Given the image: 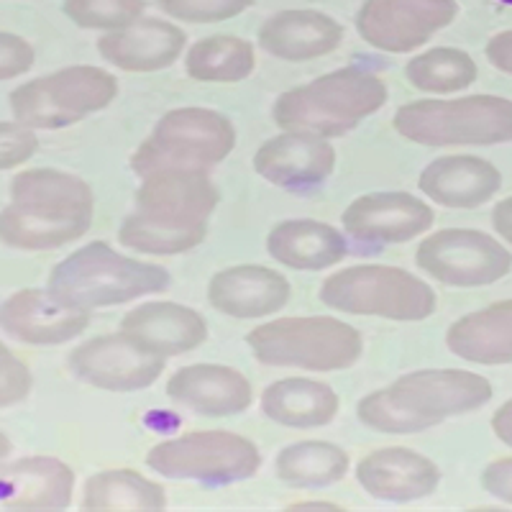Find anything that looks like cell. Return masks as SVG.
Instances as JSON below:
<instances>
[{"mask_svg": "<svg viewBox=\"0 0 512 512\" xmlns=\"http://www.w3.org/2000/svg\"><path fill=\"white\" fill-rule=\"evenodd\" d=\"M303 507H315V502H305ZM318 507H333V505H323V502H318Z\"/></svg>", "mask_w": 512, "mask_h": 512, "instance_id": "ee69618b", "label": "cell"}, {"mask_svg": "<svg viewBox=\"0 0 512 512\" xmlns=\"http://www.w3.org/2000/svg\"><path fill=\"white\" fill-rule=\"evenodd\" d=\"M492 431L505 446L512 448V400H507L495 415H492Z\"/></svg>", "mask_w": 512, "mask_h": 512, "instance_id": "b9f144b4", "label": "cell"}, {"mask_svg": "<svg viewBox=\"0 0 512 512\" xmlns=\"http://www.w3.org/2000/svg\"><path fill=\"white\" fill-rule=\"evenodd\" d=\"M34 47L24 36L0 31V82L21 77L34 67Z\"/></svg>", "mask_w": 512, "mask_h": 512, "instance_id": "74e56055", "label": "cell"}, {"mask_svg": "<svg viewBox=\"0 0 512 512\" xmlns=\"http://www.w3.org/2000/svg\"><path fill=\"white\" fill-rule=\"evenodd\" d=\"M320 300L349 315L425 320L436 313V292L415 274L382 264L341 269L323 282Z\"/></svg>", "mask_w": 512, "mask_h": 512, "instance_id": "9c48e42d", "label": "cell"}, {"mask_svg": "<svg viewBox=\"0 0 512 512\" xmlns=\"http://www.w3.org/2000/svg\"><path fill=\"white\" fill-rule=\"evenodd\" d=\"M336 167V149L323 136L285 131L264 141L254 154L256 175L285 190H305L326 182Z\"/></svg>", "mask_w": 512, "mask_h": 512, "instance_id": "2e32d148", "label": "cell"}, {"mask_svg": "<svg viewBox=\"0 0 512 512\" xmlns=\"http://www.w3.org/2000/svg\"><path fill=\"white\" fill-rule=\"evenodd\" d=\"M267 251L282 267L318 272V269L341 262L349 249H346L344 233L338 228L323 221L295 218V221H282L272 228Z\"/></svg>", "mask_w": 512, "mask_h": 512, "instance_id": "d4e9b609", "label": "cell"}, {"mask_svg": "<svg viewBox=\"0 0 512 512\" xmlns=\"http://www.w3.org/2000/svg\"><path fill=\"white\" fill-rule=\"evenodd\" d=\"M11 451H13V443H11V438H8L6 433L0 431V461H3V459H8V456H11Z\"/></svg>", "mask_w": 512, "mask_h": 512, "instance_id": "7bdbcfd3", "label": "cell"}, {"mask_svg": "<svg viewBox=\"0 0 512 512\" xmlns=\"http://www.w3.org/2000/svg\"><path fill=\"white\" fill-rule=\"evenodd\" d=\"M418 187L446 208H477L495 198L502 172L479 157H441L423 169Z\"/></svg>", "mask_w": 512, "mask_h": 512, "instance_id": "cb8c5ba5", "label": "cell"}, {"mask_svg": "<svg viewBox=\"0 0 512 512\" xmlns=\"http://www.w3.org/2000/svg\"><path fill=\"white\" fill-rule=\"evenodd\" d=\"M236 146V128L223 113L210 108H177L162 116L154 131L141 141L131 157L139 177L159 169L216 167Z\"/></svg>", "mask_w": 512, "mask_h": 512, "instance_id": "52a82bcc", "label": "cell"}, {"mask_svg": "<svg viewBox=\"0 0 512 512\" xmlns=\"http://www.w3.org/2000/svg\"><path fill=\"white\" fill-rule=\"evenodd\" d=\"M118 80L103 67L75 64L18 85L11 93L13 118L29 128H67L116 100Z\"/></svg>", "mask_w": 512, "mask_h": 512, "instance_id": "ba28073f", "label": "cell"}, {"mask_svg": "<svg viewBox=\"0 0 512 512\" xmlns=\"http://www.w3.org/2000/svg\"><path fill=\"white\" fill-rule=\"evenodd\" d=\"M88 323L90 310L64 303L49 290H18L0 303V328L21 344H67Z\"/></svg>", "mask_w": 512, "mask_h": 512, "instance_id": "5bb4252c", "label": "cell"}, {"mask_svg": "<svg viewBox=\"0 0 512 512\" xmlns=\"http://www.w3.org/2000/svg\"><path fill=\"white\" fill-rule=\"evenodd\" d=\"M93 218L62 216L49 210L11 203L0 210V241L11 249L49 251L85 236Z\"/></svg>", "mask_w": 512, "mask_h": 512, "instance_id": "83f0119b", "label": "cell"}, {"mask_svg": "<svg viewBox=\"0 0 512 512\" xmlns=\"http://www.w3.org/2000/svg\"><path fill=\"white\" fill-rule=\"evenodd\" d=\"M167 397L205 418H231L249 410L254 392L249 379L226 364H190L169 377Z\"/></svg>", "mask_w": 512, "mask_h": 512, "instance_id": "ac0fdd59", "label": "cell"}, {"mask_svg": "<svg viewBox=\"0 0 512 512\" xmlns=\"http://www.w3.org/2000/svg\"><path fill=\"white\" fill-rule=\"evenodd\" d=\"M167 505L162 484L131 469H105L82 489L85 510H162Z\"/></svg>", "mask_w": 512, "mask_h": 512, "instance_id": "1f68e13d", "label": "cell"}, {"mask_svg": "<svg viewBox=\"0 0 512 512\" xmlns=\"http://www.w3.org/2000/svg\"><path fill=\"white\" fill-rule=\"evenodd\" d=\"M341 400L323 382L290 377L272 382L262 395V410L274 423L287 428H320L338 415Z\"/></svg>", "mask_w": 512, "mask_h": 512, "instance_id": "4316f807", "label": "cell"}, {"mask_svg": "<svg viewBox=\"0 0 512 512\" xmlns=\"http://www.w3.org/2000/svg\"><path fill=\"white\" fill-rule=\"evenodd\" d=\"M146 466L169 479L231 484L254 477L262 466V454L256 443L244 436L228 431H203L157 443L146 454Z\"/></svg>", "mask_w": 512, "mask_h": 512, "instance_id": "30bf717a", "label": "cell"}, {"mask_svg": "<svg viewBox=\"0 0 512 512\" xmlns=\"http://www.w3.org/2000/svg\"><path fill=\"white\" fill-rule=\"evenodd\" d=\"M482 487L487 495L512 505V456L497 459L482 472Z\"/></svg>", "mask_w": 512, "mask_h": 512, "instance_id": "f35d334b", "label": "cell"}, {"mask_svg": "<svg viewBox=\"0 0 512 512\" xmlns=\"http://www.w3.org/2000/svg\"><path fill=\"white\" fill-rule=\"evenodd\" d=\"M492 400V384L482 374L459 369H423L387 384L359 402L356 418L379 433L408 436L443 420L466 415Z\"/></svg>", "mask_w": 512, "mask_h": 512, "instance_id": "7a4b0ae2", "label": "cell"}, {"mask_svg": "<svg viewBox=\"0 0 512 512\" xmlns=\"http://www.w3.org/2000/svg\"><path fill=\"white\" fill-rule=\"evenodd\" d=\"M162 356L146 351L126 333L98 336L77 346L70 354L72 374L82 382L108 392H139L159 379L164 372Z\"/></svg>", "mask_w": 512, "mask_h": 512, "instance_id": "4fadbf2b", "label": "cell"}, {"mask_svg": "<svg viewBox=\"0 0 512 512\" xmlns=\"http://www.w3.org/2000/svg\"><path fill=\"white\" fill-rule=\"evenodd\" d=\"M254 0H157V8L185 24H221L241 16Z\"/></svg>", "mask_w": 512, "mask_h": 512, "instance_id": "e575fe53", "label": "cell"}, {"mask_svg": "<svg viewBox=\"0 0 512 512\" xmlns=\"http://www.w3.org/2000/svg\"><path fill=\"white\" fill-rule=\"evenodd\" d=\"M487 59L505 75H512V31L495 34L487 44Z\"/></svg>", "mask_w": 512, "mask_h": 512, "instance_id": "ab89813d", "label": "cell"}, {"mask_svg": "<svg viewBox=\"0 0 512 512\" xmlns=\"http://www.w3.org/2000/svg\"><path fill=\"white\" fill-rule=\"evenodd\" d=\"M185 44L187 36L180 26L141 16L123 29L105 31L98 41V52L105 62L123 72H159L180 59Z\"/></svg>", "mask_w": 512, "mask_h": 512, "instance_id": "e0dca14e", "label": "cell"}, {"mask_svg": "<svg viewBox=\"0 0 512 512\" xmlns=\"http://www.w3.org/2000/svg\"><path fill=\"white\" fill-rule=\"evenodd\" d=\"M11 200L62 216L93 218L95 213V198L88 182L59 169L18 172L11 182Z\"/></svg>", "mask_w": 512, "mask_h": 512, "instance_id": "f1b7e54d", "label": "cell"}, {"mask_svg": "<svg viewBox=\"0 0 512 512\" xmlns=\"http://www.w3.org/2000/svg\"><path fill=\"white\" fill-rule=\"evenodd\" d=\"M387 98L390 93L382 77L359 67H344L282 93L274 103L272 118L285 131L331 139L354 131Z\"/></svg>", "mask_w": 512, "mask_h": 512, "instance_id": "3957f363", "label": "cell"}, {"mask_svg": "<svg viewBox=\"0 0 512 512\" xmlns=\"http://www.w3.org/2000/svg\"><path fill=\"white\" fill-rule=\"evenodd\" d=\"M456 16V0H364L356 13V31L379 52L405 54L454 24Z\"/></svg>", "mask_w": 512, "mask_h": 512, "instance_id": "7c38bea8", "label": "cell"}, {"mask_svg": "<svg viewBox=\"0 0 512 512\" xmlns=\"http://www.w3.org/2000/svg\"><path fill=\"white\" fill-rule=\"evenodd\" d=\"M146 0H62L64 16L80 29L116 31L144 16Z\"/></svg>", "mask_w": 512, "mask_h": 512, "instance_id": "836d02e7", "label": "cell"}, {"mask_svg": "<svg viewBox=\"0 0 512 512\" xmlns=\"http://www.w3.org/2000/svg\"><path fill=\"white\" fill-rule=\"evenodd\" d=\"M344 41V26L313 8H292L269 16L259 29V47L282 62H310L333 54Z\"/></svg>", "mask_w": 512, "mask_h": 512, "instance_id": "ffe728a7", "label": "cell"}, {"mask_svg": "<svg viewBox=\"0 0 512 512\" xmlns=\"http://www.w3.org/2000/svg\"><path fill=\"white\" fill-rule=\"evenodd\" d=\"M208 300L218 313L231 318H264L285 308L290 300V282L269 267L239 264L210 280Z\"/></svg>", "mask_w": 512, "mask_h": 512, "instance_id": "44dd1931", "label": "cell"}, {"mask_svg": "<svg viewBox=\"0 0 512 512\" xmlns=\"http://www.w3.org/2000/svg\"><path fill=\"white\" fill-rule=\"evenodd\" d=\"M433 226V210L408 192H369L344 210V228L361 244H402Z\"/></svg>", "mask_w": 512, "mask_h": 512, "instance_id": "9a60e30c", "label": "cell"}, {"mask_svg": "<svg viewBox=\"0 0 512 512\" xmlns=\"http://www.w3.org/2000/svg\"><path fill=\"white\" fill-rule=\"evenodd\" d=\"M121 333L134 338L146 351L169 359L198 349L208 336V323L185 305L146 303L123 315Z\"/></svg>", "mask_w": 512, "mask_h": 512, "instance_id": "603a6c76", "label": "cell"}, {"mask_svg": "<svg viewBox=\"0 0 512 512\" xmlns=\"http://www.w3.org/2000/svg\"><path fill=\"white\" fill-rule=\"evenodd\" d=\"M395 131L423 146H495L512 141V100L469 95L413 100L397 108Z\"/></svg>", "mask_w": 512, "mask_h": 512, "instance_id": "8992f818", "label": "cell"}, {"mask_svg": "<svg viewBox=\"0 0 512 512\" xmlns=\"http://www.w3.org/2000/svg\"><path fill=\"white\" fill-rule=\"evenodd\" d=\"M169 282L172 277L164 267L118 254L105 241H93L52 269L49 292L75 308L95 310L164 292Z\"/></svg>", "mask_w": 512, "mask_h": 512, "instance_id": "277c9868", "label": "cell"}, {"mask_svg": "<svg viewBox=\"0 0 512 512\" xmlns=\"http://www.w3.org/2000/svg\"><path fill=\"white\" fill-rule=\"evenodd\" d=\"M479 70L472 54L456 47H436L418 54L405 67L410 85L423 93H459L477 80Z\"/></svg>", "mask_w": 512, "mask_h": 512, "instance_id": "d6a6232c", "label": "cell"}, {"mask_svg": "<svg viewBox=\"0 0 512 512\" xmlns=\"http://www.w3.org/2000/svg\"><path fill=\"white\" fill-rule=\"evenodd\" d=\"M254 67V44L231 34L198 39L185 57L187 75L198 82H241L254 72Z\"/></svg>", "mask_w": 512, "mask_h": 512, "instance_id": "4dcf8cb0", "label": "cell"}, {"mask_svg": "<svg viewBox=\"0 0 512 512\" xmlns=\"http://www.w3.org/2000/svg\"><path fill=\"white\" fill-rule=\"evenodd\" d=\"M446 346L451 354L472 364H510L512 300H502L454 320L446 333Z\"/></svg>", "mask_w": 512, "mask_h": 512, "instance_id": "484cf974", "label": "cell"}, {"mask_svg": "<svg viewBox=\"0 0 512 512\" xmlns=\"http://www.w3.org/2000/svg\"><path fill=\"white\" fill-rule=\"evenodd\" d=\"M34 377L29 367L0 341V408H11L31 395Z\"/></svg>", "mask_w": 512, "mask_h": 512, "instance_id": "d590c367", "label": "cell"}, {"mask_svg": "<svg viewBox=\"0 0 512 512\" xmlns=\"http://www.w3.org/2000/svg\"><path fill=\"white\" fill-rule=\"evenodd\" d=\"M256 361L267 367H295L308 372H341L354 367L364 351L354 326L328 315L277 318L246 333Z\"/></svg>", "mask_w": 512, "mask_h": 512, "instance_id": "5b68a950", "label": "cell"}, {"mask_svg": "<svg viewBox=\"0 0 512 512\" xmlns=\"http://www.w3.org/2000/svg\"><path fill=\"white\" fill-rule=\"evenodd\" d=\"M492 223H495V231L500 233L507 244H512V198H505L502 203L495 205L492 210Z\"/></svg>", "mask_w": 512, "mask_h": 512, "instance_id": "60d3db41", "label": "cell"}, {"mask_svg": "<svg viewBox=\"0 0 512 512\" xmlns=\"http://www.w3.org/2000/svg\"><path fill=\"white\" fill-rule=\"evenodd\" d=\"M428 277L448 287L495 285L512 272V254L492 236L472 228H443L415 251Z\"/></svg>", "mask_w": 512, "mask_h": 512, "instance_id": "8fae6325", "label": "cell"}, {"mask_svg": "<svg viewBox=\"0 0 512 512\" xmlns=\"http://www.w3.org/2000/svg\"><path fill=\"white\" fill-rule=\"evenodd\" d=\"M75 472L52 456H31L0 466V507L64 510L72 502Z\"/></svg>", "mask_w": 512, "mask_h": 512, "instance_id": "7402d4cb", "label": "cell"}, {"mask_svg": "<svg viewBox=\"0 0 512 512\" xmlns=\"http://www.w3.org/2000/svg\"><path fill=\"white\" fill-rule=\"evenodd\" d=\"M356 479L377 500L413 502L436 492L441 484V469L418 451L387 446L359 461Z\"/></svg>", "mask_w": 512, "mask_h": 512, "instance_id": "d6986e66", "label": "cell"}, {"mask_svg": "<svg viewBox=\"0 0 512 512\" xmlns=\"http://www.w3.org/2000/svg\"><path fill=\"white\" fill-rule=\"evenodd\" d=\"M136 210L121 223L118 239L141 254L175 256L203 244L218 208V187L200 169H159L141 177Z\"/></svg>", "mask_w": 512, "mask_h": 512, "instance_id": "6da1fadb", "label": "cell"}, {"mask_svg": "<svg viewBox=\"0 0 512 512\" xmlns=\"http://www.w3.org/2000/svg\"><path fill=\"white\" fill-rule=\"evenodd\" d=\"M274 472L290 487L318 489L336 484L349 472V454L336 443L300 441L282 448Z\"/></svg>", "mask_w": 512, "mask_h": 512, "instance_id": "f546056e", "label": "cell"}, {"mask_svg": "<svg viewBox=\"0 0 512 512\" xmlns=\"http://www.w3.org/2000/svg\"><path fill=\"white\" fill-rule=\"evenodd\" d=\"M39 149L34 128L24 123L0 121V169H13L29 162Z\"/></svg>", "mask_w": 512, "mask_h": 512, "instance_id": "8d00e7d4", "label": "cell"}]
</instances>
